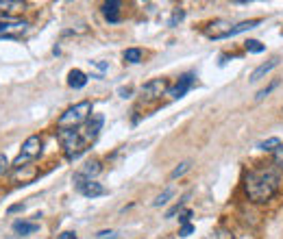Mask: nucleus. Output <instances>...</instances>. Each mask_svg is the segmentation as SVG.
<instances>
[{"mask_svg": "<svg viewBox=\"0 0 283 239\" xmlns=\"http://www.w3.org/2000/svg\"><path fill=\"white\" fill-rule=\"evenodd\" d=\"M246 194L253 202H266L277 194L279 189V174L272 168H257L250 170L244 178Z\"/></svg>", "mask_w": 283, "mask_h": 239, "instance_id": "f257e3e1", "label": "nucleus"}, {"mask_svg": "<svg viewBox=\"0 0 283 239\" xmlns=\"http://www.w3.org/2000/svg\"><path fill=\"white\" fill-rule=\"evenodd\" d=\"M92 115V102L90 100H83V102H76L74 107H70L61 113V118L57 120V126L59 130H74L81 124H85Z\"/></svg>", "mask_w": 283, "mask_h": 239, "instance_id": "f03ea898", "label": "nucleus"}, {"mask_svg": "<svg viewBox=\"0 0 283 239\" xmlns=\"http://www.w3.org/2000/svg\"><path fill=\"white\" fill-rule=\"evenodd\" d=\"M59 139L63 148H66V156L68 159H76V156H81L85 152V146L87 142L83 137H81V133L74 128V130H59Z\"/></svg>", "mask_w": 283, "mask_h": 239, "instance_id": "7ed1b4c3", "label": "nucleus"}, {"mask_svg": "<svg viewBox=\"0 0 283 239\" xmlns=\"http://www.w3.org/2000/svg\"><path fill=\"white\" fill-rule=\"evenodd\" d=\"M39 152H42V137H39V135H31L27 142L22 144V150H20L18 156H15L13 168H22V163L35 159V156H39Z\"/></svg>", "mask_w": 283, "mask_h": 239, "instance_id": "20e7f679", "label": "nucleus"}, {"mask_svg": "<svg viewBox=\"0 0 283 239\" xmlns=\"http://www.w3.org/2000/svg\"><path fill=\"white\" fill-rule=\"evenodd\" d=\"M102 124H105V118H102V113H92V115H90V120L85 122V124H83V128H81L79 133H81V137H83L87 144H90V142H94V139L98 137L100 128H102Z\"/></svg>", "mask_w": 283, "mask_h": 239, "instance_id": "39448f33", "label": "nucleus"}, {"mask_svg": "<svg viewBox=\"0 0 283 239\" xmlns=\"http://www.w3.org/2000/svg\"><path fill=\"white\" fill-rule=\"evenodd\" d=\"M100 170H102V166H100V161H87L83 168H81L76 174H74V185H76V189L81 187V185H85L87 180H94L96 176L100 174Z\"/></svg>", "mask_w": 283, "mask_h": 239, "instance_id": "423d86ee", "label": "nucleus"}, {"mask_svg": "<svg viewBox=\"0 0 283 239\" xmlns=\"http://www.w3.org/2000/svg\"><path fill=\"white\" fill-rule=\"evenodd\" d=\"M168 89L170 87H168L166 78H152V81H148V83L142 87V96L146 98V100H157V98L168 94Z\"/></svg>", "mask_w": 283, "mask_h": 239, "instance_id": "0eeeda50", "label": "nucleus"}, {"mask_svg": "<svg viewBox=\"0 0 283 239\" xmlns=\"http://www.w3.org/2000/svg\"><path fill=\"white\" fill-rule=\"evenodd\" d=\"M231 31H233V24L226 22V20H216L212 24L205 26V35L212 37V39H224V37H231Z\"/></svg>", "mask_w": 283, "mask_h": 239, "instance_id": "6e6552de", "label": "nucleus"}, {"mask_svg": "<svg viewBox=\"0 0 283 239\" xmlns=\"http://www.w3.org/2000/svg\"><path fill=\"white\" fill-rule=\"evenodd\" d=\"M194 81H196V76H194L192 72L183 74V76L179 78V83H176L174 87H170V89H168V96H170V98H174V100H176V98H183L185 94H188V89L194 85Z\"/></svg>", "mask_w": 283, "mask_h": 239, "instance_id": "1a4fd4ad", "label": "nucleus"}, {"mask_svg": "<svg viewBox=\"0 0 283 239\" xmlns=\"http://www.w3.org/2000/svg\"><path fill=\"white\" fill-rule=\"evenodd\" d=\"M79 192L83 194L85 198H98V196H105V194H107V189H105L100 183H96V180H87L85 185L79 187Z\"/></svg>", "mask_w": 283, "mask_h": 239, "instance_id": "9d476101", "label": "nucleus"}, {"mask_svg": "<svg viewBox=\"0 0 283 239\" xmlns=\"http://www.w3.org/2000/svg\"><path fill=\"white\" fill-rule=\"evenodd\" d=\"M35 230H39V224L37 222H27V220H15L13 222V233L15 235H31V233H35Z\"/></svg>", "mask_w": 283, "mask_h": 239, "instance_id": "9b49d317", "label": "nucleus"}, {"mask_svg": "<svg viewBox=\"0 0 283 239\" xmlns=\"http://www.w3.org/2000/svg\"><path fill=\"white\" fill-rule=\"evenodd\" d=\"M279 63H281V59H279V57H272V59H270L268 63H262L260 68H257V70H255L253 74H250V81H253V83H255V81H260V78H264L266 74H268L270 70H274V68H277Z\"/></svg>", "mask_w": 283, "mask_h": 239, "instance_id": "f8f14e48", "label": "nucleus"}, {"mask_svg": "<svg viewBox=\"0 0 283 239\" xmlns=\"http://www.w3.org/2000/svg\"><path fill=\"white\" fill-rule=\"evenodd\" d=\"M102 15L109 22L116 24L120 20V3H118V0H109V3H105L102 5Z\"/></svg>", "mask_w": 283, "mask_h": 239, "instance_id": "ddd939ff", "label": "nucleus"}, {"mask_svg": "<svg viewBox=\"0 0 283 239\" xmlns=\"http://www.w3.org/2000/svg\"><path fill=\"white\" fill-rule=\"evenodd\" d=\"M68 85L72 89H81V87H85L87 85V76H85V72H81V70H72L68 74Z\"/></svg>", "mask_w": 283, "mask_h": 239, "instance_id": "4468645a", "label": "nucleus"}, {"mask_svg": "<svg viewBox=\"0 0 283 239\" xmlns=\"http://www.w3.org/2000/svg\"><path fill=\"white\" fill-rule=\"evenodd\" d=\"M27 7V3L22 0H0V9H7V11H20Z\"/></svg>", "mask_w": 283, "mask_h": 239, "instance_id": "2eb2a0df", "label": "nucleus"}, {"mask_svg": "<svg viewBox=\"0 0 283 239\" xmlns=\"http://www.w3.org/2000/svg\"><path fill=\"white\" fill-rule=\"evenodd\" d=\"M140 59H142L140 48H128V50H124V61L126 63H140Z\"/></svg>", "mask_w": 283, "mask_h": 239, "instance_id": "dca6fc26", "label": "nucleus"}, {"mask_svg": "<svg viewBox=\"0 0 283 239\" xmlns=\"http://www.w3.org/2000/svg\"><path fill=\"white\" fill-rule=\"evenodd\" d=\"M279 146H281V139L279 137H270V139H266V142H262V144H257V148H260V150H277Z\"/></svg>", "mask_w": 283, "mask_h": 239, "instance_id": "f3484780", "label": "nucleus"}, {"mask_svg": "<svg viewBox=\"0 0 283 239\" xmlns=\"http://www.w3.org/2000/svg\"><path fill=\"white\" fill-rule=\"evenodd\" d=\"M190 166H192V163H190V161H183V163H181V166H179V168H174L172 172H170V178H179L181 174H185V172H188V170H190Z\"/></svg>", "mask_w": 283, "mask_h": 239, "instance_id": "a211bd4d", "label": "nucleus"}, {"mask_svg": "<svg viewBox=\"0 0 283 239\" xmlns=\"http://www.w3.org/2000/svg\"><path fill=\"white\" fill-rule=\"evenodd\" d=\"M170 196H172V189H166V192H161L157 198H155V202H152V207H161V204H166L170 200Z\"/></svg>", "mask_w": 283, "mask_h": 239, "instance_id": "6ab92c4d", "label": "nucleus"}, {"mask_svg": "<svg viewBox=\"0 0 283 239\" xmlns=\"http://www.w3.org/2000/svg\"><path fill=\"white\" fill-rule=\"evenodd\" d=\"M248 52H264V44H260L257 39H248V42L244 44Z\"/></svg>", "mask_w": 283, "mask_h": 239, "instance_id": "aec40b11", "label": "nucleus"}, {"mask_svg": "<svg viewBox=\"0 0 283 239\" xmlns=\"http://www.w3.org/2000/svg\"><path fill=\"white\" fill-rule=\"evenodd\" d=\"M277 85H279V81H272V83H270L268 87H266V89H262V92H257V96H255V100H257V102H260V100H264V98L268 96V94H270V92H272V89L277 87Z\"/></svg>", "mask_w": 283, "mask_h": 239, "instance_id": "412c9836", "label": "nucleus"}, {"mask_svg": "<svg viewBox=\"0 0 283 239\" xmlns=\"http://www.w3.org/2000/svg\"><path fill=\"white\" fill-rule=\"evenodd\" d=\"M96 239H118V233L116 230H100V233L96 235Z\"/></svg>", "mask_w": 283, "mask_h": 239, "instance_id": "4be33fe9", "label": "nucleus"}, {"mask_svg": "<svg viewBox=\"0 0 283 239\" xmlns=\"http://www.w3.org/2000/svg\"><path fill=\"white\" fill-rule=\"evenodd\" d=\"M183 15H185V13H183V9H176V11L172 13V18H170V22H168V24H170V26H174L176 22H181V20H183Z\"/></svg>", "mask_w": 283, "mask_h": 239, "instance_id": "5701e85b", "label": "nucleus"}, {"mask_svg": "<svg viewBox=\"0 0 283 239\" xmlns=\"http://www.w3.org/2000/svg\"><path fill=\"white\" fill-rule=\"evenodd\" d=\"M274 161H277V166L283 168V144L277 148V152H274Z\"/></svg>", "mask_w": 283, "mask_h": 239, "instance_id": "b1692460", "label": "nucleus"}, {"mask_svg": "<svg viewBox=\"0 0 283 239\" xmlns=\"http://www.w3.org/2000/svg\"><path fill=\"white\" fill-rule=\"evenodd\" d=\"M192 233H194V226H192V224H183V228L179 230L181 237H188V235H192Z\"/></svg>", "mask_w": 283, "mask_h": 239, "instance_id": "393cba45", "label": "nucleus"}, {"mask_svg": "<svg viewBox=\"0 0 283 239\" xmlns=\"http://www.w3.org/2000/svg\"><path fill=\"white\" fill-rule=\"evenodd\" d=\"M7 170H9V161H7L5 154H0V174H3V172H7Z\"/></svg>", "mask_w": 283, "mask_h": 239, "instance_id": "a878e982", "label": "nucleus"}, {"mask_svg": "<svg viewBox=\"0 0 283 239\" xmlns=\"http://www.w3.org/2000/svg\"><path fill=\"white\" fill-rule=\"evenodd\" d=\"M190 218H192V211H183V213H181V218H179V220L183 222V224H188V220H190Z\"/></svg>", "mask_w": 283, "mask_h": 239, "instance_id": "bb28decb", "label": "nucleus"}, {"mask_svg": "<svg viewBox=\"0 0 283 239\" xmlns=\"http://www.w3.org/2000/svg\"><path fill=\"white\" fill-rule=\"evenodd\" d=\"M57 239H76V235H74V233H70V230H66V233H61Z\"/></svg>", "mask_w": 283, "mask_h": 239, "instance_id": "cd10ccee", "label": "nucleus"}, {"mask_svg": "<svg viewBox=\"0 0 283 239\" xmlns=\"http://www.w3.org/2000/svg\"><path fill=\"white\" fill-rule=\"evenodd\" d=\"M120 96L128 98V96H131V87H122V89H120Z\"/></svg>", "mask_w": 283, "mask_h": 239, "instance_id": "c85d7f7f", "label": "nucleus"}, {"mask_svg": "<svg viewBox=\"0 0 283 239\" xmlns=\"http://www.w3.org/2000/svg\"><path fill=\"white\" fill-rule=\"evenodd\" d=\"M20 209H24V207H22V204H13V207H11V209H9V211H11V213H13V211H20Z\"/></svg>", "mask_w": 283, "mask_h": 239, "instance_id": "c756f323", "label": "nucleus"}]
</instances>
